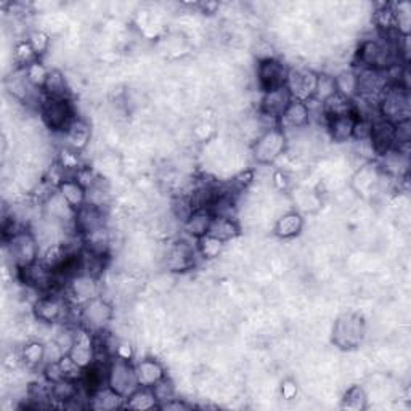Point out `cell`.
Segmentation results:
<instances>
[{
	"label": "cell",
	"mask_w": 411,
	"mask_h": 411,
	"mask_svg": "<svg viewBox=\"0 0 411 411\" xmlns=\"http://www.w3.org/2000/svg\"><path fill=\"white\" fill-rule=\"evenodd\" d=\"M410 92L408 87L402 84H387L378 97V114L381 119L392 124L410 119Z\"/></svg>",
	"instance_id": "obj_1"
},
{
	"label": "cell",
	"mask_w": 411,
	"mask_h": 411,
	"mask_svg": "<svg viewBox=\"0 0 411 411\" xmlns=\"http://www.w3.org/2000/svg\"><path fill=\"white\" fill-rule=\"evenodd\" d=\"M288 135L280 127H271L260 132L252 143V156L260 166H271L285 154Z\"/></svg>",
	"instance_id": "obj_2"
},
{
	"label": "cell",
	"mask_w": 411,
	"mask_h": 411,
	"mask_svg": "<svg viewBox=\"0 0 411 411\" xmlns=\"http://www.w3.org/2000/svg\"><path fill=\"white\" fill-rule=\"evenodd\" d=\"M5 246H7L10 257L13 259V264L18 270L36 264L40 259V251H42L34 231L26 228H21L8 240H5Z\"/></svg>",
	"instance_id": "obj_3"
},
{
	"label": "cell",
	"mask_w": 411,
	"mask_h": 411,
	"mask_svg": "<svg viewBox=\"0 0 411 411\" xmlns=\"http://www.w3.org/2000/svg\"><path fill=\"white\" fill-rule=\"evenodd\" d=\"M113 305L106 299L97 296L87 300L79 309V323L92 334H103L113 320Z\"/></svg>",
	"instance_id": "obj_4"
},
{
	"label": "cell",
	"mask_w": 411,
	"mask_h": 411,
	"mask_svg": "<svg viewBox=\"0 0 411 411\" xmlns=\"http://www.w3.org/2000/svg\"><path fill=\"white\" fill-rule=\"evenodd\" d=\"M367 333L364 320L358 314H345L336 320L333 326V343L339 349L350 350L362 344Z\"/></svg>",
	"instance_id": "obj_5"
},
{
	"label": "cell",
	"mask_w": 411,
	"mask_h": 411,
	"mask_svg": "<svg viewBox=\"0 0 411 411\" xmlns=\"http://www.w3.org/2000/svg\"><path fill=\"white\" fill-rule=\"evenodd\" d=\"M39 116L42 119L44 125L51 132L61 134L66 130V127L71 124V121L76 118L71 100H61V98H45L42 105L39 108Z\"/></svg>",
	"instance_id": "obj_6"
},
{
	"label": "cell",
	"mask_w": 411,
	"mask_h": 411,
	"mask_svg": "<svg viewBox=\"0 0 411 411\" xmlns=\"http://www.w3.org/2000/svg\"><path fill=\"white\" fill-rule=\"evenodd\" d=\"M106 386L121 397H129L137 387H140L135 374V364L124 358L113 357L108 363Z\"/></svg>",
	"instance_id": "obj_7"
},
{
	"label": "cell",
	"mask_w": 411,
	"mask_h": 411,
	"mask_svg": "<svg viewBox=\"0 0 411 411\" xmlns=\"http://www.w3.org/2000/svg\"><path fill=\"white\" fill-rule=\"evenodd\" d=\"M198 256L200 254L196 246L192 245L188 240L180 238L167 246L163 256V262L164 267L169 271L182 274V271H188L195 267Z\"/></svg>",
	"instance_id": "obj_8"
},
{
	"label": "cell",
	"mask_w": 411,
	"mask_h": 411,
	"mask_svg": "<svg viewBox=\"0 0 411 411\" xmlns=\"http://www.w3.org/2000/svg\"><path fill=\"white\" fill-rule=\"evenodd\" d=\"M68 304L66 299L58 296L56 293H49L39 296L32 302V317L36 321L56 325L66 318Z\"/></svg>",
	"instance_id": "obj_9"
},
{
	"label": "cell",
	"mask_w": 411,
	"mask_h": 411,
	"mask_svg": "<svg viewBox=\"0 0 411 411\" xmlns=\"http://www.w3.org/2000/svg\"><path fill=\"white\" fill-rule=\"evenodd\" d=\"M288 74H289V66L285 65L281 60H278V58H270V60L257 61L256 76H257L260 90L262 92L286 87Z\"/></svg>",
	"instance_id": "obj_10"
},
{
	"label": "cell",
	"mask_w": 411,
	"mask_h": 411,
	"mask_svg": "<svg viewBox=\"0 0 411 411\" xmlns=\"http://www.w3.org/2000/svg\"><path fill=\"white\" fill-rule=\"evenodd\" d=\"M317 79L318 73H315L314 69L289 68L286 89L289 90V94L293 95L294 100L309 102L310 98H314Z\"/></svg>",
	"instance_id": "obj_11"
},
{
	"label": "cell",
	"mask_w": 411,
	"mask_h": 411,
	"mask_svg": "<svg viewBox=\"0 0 411 411\" xmlns=\"http://www.w3.org/2000/svg\"><path fill=\"white\" fill-rule=\"evenodd\" d=\"M74 231L80 238H85L92 233H95L100 228L106 227V214L103 207H98L85 202V204L76 211L74 216Z\"/></svg>",
	"instance_id": "obj_12"
},
{
	"label": "cell",
	"mask_w": 411,
	"mask_h": 411,
	"mask_svg": "<svg viewBox=\"0 0 411 411\" xmlns=\"http://www.w3.org/2000/svg\"><path fill=\"white\" fill-rule=\"evenodd\" d=\"M98 278H94L85 274H76L71 276L66 283V300H73L74 304L79 307L85 304L87 300L94 299L98 296Z\"/></svg>",
	"instance_id": "obj_13"
},
{
	"label": "cell",
	"mask_w": 411,
	"mask_h": 411,
	"mask_svg": "<svg viewBox=\"0 0 411 411\" xmlns=\"http://www.w3.org/2000/svg\"><path fill=\"white\" fill-rule=\"evenodd\" d=\"M369 143L374 149L376 156H384L387 152L395 147V124L376 118L372 124V132H369Z\"/></svg>",
	"instance_id": "obj_14"
},
{
	"label": "cell",
	"mask_w": 411,
	"mask_h": 411,
	"mask_svg": "<svg viewBox=\"0 0 411 411\" xmlns=\"http://www.w3.org/2000/svg\"><path fill=\"white\" fill-rule=\"evenodd\" d=\"M63 142L65 145L63 147H68L74 149V152L82 153L84 149L89 147L92 140V127L82 118H74L71 121V124L66 127L65 132H61Z\"/></svg>",
	"instance_id": "obj_15"
},
{
	"label": "cell",
	"mask_w": 411,
	"mask_h": 411,
	"mask_svg": "<svg viewBox=\"0 0 411 411\" xmlns=\"http://www.w3.org/2000/svg\"><path fill=\"white\" fill-rule=\"evenodd\" d=\"M310 111L309 106H307L305 102L294 100L289 103V106L286 108V111L283 113L280 118V129L285 132L288 130H300L305 129L307 125L310 124Z\"/></svg>",
	"instance_id": "obj_16"
},
{
	"label": "cell",
	"mask_w": 411,
	"mask_h": 411,
	"mask_svg": "<svg viewBox=\"0 0 411 411\" xmlns=\"http://www.w3.org/2000/svg\"><path fill=\"white\" fill-rule=\"evenodd\" d=\"M135 374L138 386L142 387H154L167 376L163 363L149 357L135 363Z\"/></svg>",
	"instance_id": "obj_17"
},
{
	"label": "cell",
	"mask_w": 411,
	"mask_h": 411,
	"mask_svg": "<svg viewBox=\"0 0 411 411\" xmlns=\"http://www.w3.org/2000/svg\"><path fill=\"white\" fill-rule=\"evenodd\" d=\"M304 230V217L299 211H288L276 219L275 222V235L280 240H293L302 233Z\"/></svg>",
	"instance_id": "obj_18"
},
{
	"label": "cell",
	"mask_w": 411,
	"mask_h": 411,
	"mask_svg": "<svg viewBox=\"0 0 411 411\" xmlns=\"http://www.w3.org/2000/svg\"><path fill=\"white\" fill-rule=\"evenodd\" d=\"M357 114L339 116L326 121V130L331 140L336 143H345L354 138V127L357 123Z\"/></svg>",
	"instance_id": "obj_19"
},
{
	"label": "cell",
	"mask_w": 411,
	"mask_h": 411,
	"mask_svg": "<svg viewBox=\"0 0 411 411\" xmlns=\"http://www.w3.org/2000/svg\"><path fill=\"white\" fill-rule=\"evenodd\" d=\"M125 398L121 397L119 393H116L113 389H109L108 386L98 387V389L92 391L89 395V407L92 410L98 411H111L124 407Z\"/></svg>",
	"instance_id": "obj_20"
},
{
	"label": "cell",
	"mask_w": 411,
	"mask_h": 411,
	"mask_svg": "<svg viewBox=\"0 0 411 411\" xmlns=\"http://www.w3.org/2000/svg\"><path fill=\"white\" fill-rule=\"evenodd\" d=\"M212 219L214 216L209 209H196L190 214V217L183 222V231L190 236V238L200 240L202 236L209 233Z\"/></svg>",
	"instance_id": "obj_21"
},
{
	"label": "cell",
	"mask_w": 411,
	"mask_h": 411,
	"mask_svg": "<svg viewBox=\"0 0 411 411\" xmlns=\"http://www.w3.org/2000/svg\"><path fill=\"white\" fill-rule=\"evenodd\" d=\"M56 190L74 211L80 209L87 202V190L74 177H66L65 180H61Z\"/></svg>",
	"instance_id": "obj_22"
},
{
	"label": "cell",
	"mask_w": 411,
	"mask_h": 411,
	"mask_svg": "<svg viewBox=\"0 0 411 411\" xmlns=\"http://www.w3.org/2000/svg\"><path fill=\"white\" fill-rule=\"evenodd\" d=\"M45 98H61V100H71V87H69L65 73L60 69H50L49 78L44 85Z\"/></svg>",
	"instance_id": "obj_23"
},
{
	"label": "cell",
	"mask_w": 411,
	"mask_h": 411,
	"mask_svg": "<svg viewBox=\"0 0 411 411\" xmlns=\"http://www.w3.org/2000/svg\"><path fill=\"white\" fill-rule=\"evenodd\" d=\"M124 407L130 408V410L145 411V410L159 408V403H158V398H156L152 387H142L140 386V387H137V389L132 392L129 397H125Z\"/></svg>",
	"instance_id": "obj_24"
},
{
	"label": "cell",
	"mask_w": 411,
	"mask_h": 411,
	"mask_svg": "<svg viewBox=\"0 0 411 411\" xmlns=\"http://www.w3.org/2000/svg\"><path fill=\"white\" fill-rule=\"evenodd\" d=\"M240 233H241V228H240V223L236 222V219H233V217H214L211 228H209V233L207 235H212V236H216V238H219L220 241L228 243L231 240H235Z\"/></svg>",
	"instance_id": "obj_25"
},
{
	"label": "cell",
	"mask_w": 411,
	"mask_h": 411,
	"mask_svg": "<svg viewBox=\"0 0 411 411\" xmlns=\"http://www.w3.org/2000/svg\"><path fill=\"white\" fill-rule=\"evenodd\" d=\"M323 114H325L326 121L331 118H339V116L357 114L355 100H350V98H345L344 95L336 94L328 102L323 103Z\"/></svg>",
	"instance_id": "obj_26"
},
{
	"label": "cell",
	"mask_w": 411,
	"mask_h": 411,
	"mask_svg": "<svg viewBox=\"0 0 411 411\" xmlns=\"http://www.w3.org/2000/svg\"><path fill=\"white\" fill-rule=\"evenodd\" d=\"M80 392L79 381L73 379H61L55 384H50V400L56 402L65 407L68 402L76 398Z\"/></svg>",
	"instance_id": "obj_27"
},
{
	"label": "cell",
	"mask_w": 411,
	"mask_h": 411,
	"mask_svg": "<svg viewBox=\"0 0 411 411\" xmlns=\"http://www.w3.org/2000/svg\"><path fill=\"white\" fill-rule=\"evenodd\" d=\"M45 358V343L44 341L32 339L21 347L20 362L25 363L27 368L44 367Z\"/></svg>",
	"instance_id": "obj_28"
},
{
	"label": "cell",
	"mask_w": 411,
	"mask_h": 411,
	"mask_svg": "<svg viewBox=\"0 0 411 411\" xmlns=\"http://www.w3.org/2000/svg\"><path fill=\"white\" fill-rule=\"evenodd\" d=\"M56 164L61 167L63 172L66 173V177H74L79 169H82L85 166L80 158V153L74 152V149L68 147H61L58 149L56 154Z\"/></svg>",
	"instance_id": "obj_29"
},
{
	"label": "cell",
	"mask_w": 411,
	"mask_h": 411,
	"mask_svg": "<svg viewBox=\"0 0 411 411\" xmlns=\"http://www.w3.org/2000/svg\"><path fill=\"white\" fill-rule=\"evenodd\" d=\"M336 80V89L338 94L344 95L345 98L355 100L357 98V73L352 69H344V71L338 73L334 76Z\"/></svg>",
	"instance_id": "obj_30"
},
{
	"label": "cell",
	"mask_w": 411,
	"mask_h": 411,
	"mask_svg": "<svg viewBox=\"0 0 411 411\" xmlns=\"http://www.w3.org/2000/svg\"><path fill=\"white\" fill-rule=\"evenodd\" d=\"M196 249H198V254L204 259V260H214L220 257V254L223 252L225 249V243L220 241L219 238L212 235H206L202 238L198 240V245H196Z\"/></svg>",
	"instance_id": "obj_31"
},
{
	"label": "cell",
	"mask_w": 411,
	"mask_h": 411,
	"mask_svg": "<svg viewBox=\"0 0 411 411\" xmlns=\"http://www.w3.org/2000/svg\"><path fill=\"white\" fill-rule=\"evenodd\" d=\"M338 94V89H336V80L334 76L328 73H318V79H317V87H315V94H314V100L318 103H325L329 98L334 97Z\"/></svg>",
	"instance_id": "obj_32"
},
{
	"label": "cell",
	"mask_w": 411,
	"mask_h": 411,
	"mask_svg": "<svg viewBox=\"0 0 411 411\" xmlns=\"http://www.w3.org/2000/svg\"><path fill=\"white\" fill-rule=\"evenodd\" d=\"M367 402H368V397H367V392L363 391V387L352 386L344 393L343 408L360 411L367 408Z\"/></svg>",
	"instance_id": "obj_33"
},
{
	"label": "cell",
	"mask_w": 411,
	"mask_h": 411,
	"mask_svg": "<svg viewBox=\"0 0 411 411\" xmlns=\"http://www.w3.org/2000/svg\"><path fill=\"white\" fill-rule=\"evenodd\" d=\"M37 60H40V58L36 55V51H34L27 40H20V42H16L13 49V61L16 68H26Z\"/></svg>",
	"instance_id": "obj_34"
},
{
	"label": "cell",
	"mask_w": 411,
	"mask_h": 411,
	"mask_svg": "<svg viewBox=\"0 0 411 411\" xmlns=\"http://www.w3.org/2000/svg\"><path fill=\"white\" fill-rule=\"evenodd\" d=\"M25 71H26V79L29 80V84H31L32 87H37V89H44L50 69L44 65L42 60L31 63V65L25 68Z\"/></svg>",
	"instance_id": "obj_35"
},
{
	"label": "cell",
	"mask_w": 411,
	"mask_h": 411,
	"mask_svg": "<svg viewBox=\"0 0 411 411\" xmlns=\"http://www.w3.org/2000/svg\"><path fill=\"white\" fill-rule=\"evenodd\" d=\"M26 40L31 44V47L34 49V51H36V55L39 58H42L50 50L51 39L49 34L44 31V29H31V31L27 32Z\"/></svg>",
	"instance_id": "obj_36"
},
{
	"label": "cell",
	"mask_w": 411,
	"mask_h": 411,
	"mask_svg": "<svg viewBox=\"0 0 411 411\" xmlns=\"http://www.w3.org/2000/svg\"><path fill=\"white\" fill-rule=\"evenodd\" d=\"M152 389L154 392L156 398H158L159 405H163L166 402L172 400V398H176V387H173V383L169 378H167V376L163 381H159V383L156 384L154 387H152Z\"/></svg>",
	"instance_id": "obj_37"
},
{
	"label": "cell",
	"mask_w": 411,
	"mask_h": 411,
	"mask_svg": "<svg viewBox=\"0 0 411 411\" xmlns=\"http://www.w3.org/2000/svg\"><path fill=\"white\" fill-rule=\"evenodd\" d=\"M60 363V368L63 374H65L66 379H73V381H80L84 376V369L79 367V364L74 363V360L68 354H65L61 357V360L58 362Z\"/></svg>",
	"instance_id": "obj_38"
},
{
	"label": "cell",
	"mask_w": 411,
	"mask_h": 411,
	"mask_svg": "<svg viewBox=\"0 0 411 411\" xmlns=\"http://www.w3.org/2000/svg\"><path fill=\"white\" fill-rule=\"evenodd\" d=\"M74 178L82 185V187L89 192L90 188H94L95 185L100 182V178H98V176L95 173L94 169H90L89 166H84L82 169H79L76 176H74Z\"/></svg>",
	"instance_id": "obj_39"
},
{
	"label": "cell",
	"mask_w": 411,
	"mask_h": 411,
	"mask_svg": "<svg viewBox=\"0 0 411 411\" xmlns=\"http://www.w3.org/2000/svg\"><path fill=\"white\" fill-rule=\"evenodd\" d=\"M42 374H44L45 383H49V384H55V383H58V381L66 379L65 374H63V372H61V368H60V363L58 362L45 363L42 367Z\"/></svg>",
	"instance_id": "obj_40"
},
{
	"label": "cell",
	"mask_w": 411,
	"mask_h": 411,
	"mask_svg": "<svg viewBox=\"0 0 411 411\" xmlns=\"http://www.w3.org/2000/svg\"><path fill=\"white\" fill-rule=\"evenodd\" d=\"M63 355H65V352L61 350V347L58 345L54 339L45 341V358H44V364L45 363L60 362Z\"/></svg>",
	"instance_id": "obj_41"
},
{
	"label": "cell",
	"mask_w": 411,
	"mask_h": 411,
	"mask_svg": "<svg viewBox=\"0 0 411 411\" xmlns=\"http://www.w3.org/2000/svg\"><path fill=\"white\" fill-rule=\"evenodd\" d=\"M411 140V123L410 119L400 121L395 124V147L397 145L410 143Z\"/></svg>",
	"instance_id": "obj_42"
},
{
	"label": "cell",
	"mask_w": 411,
	"mask_h": 411,
	"mask_svg": "<svg viewBox=\"0 0 411 411\" xmlns=\"http://www.w3.org/2000/svg\"><path fill=\"white\" fill-rule=\"evenodd\" d=\"M254 54H256L257 61H264V60H270V58H276L274 45H271L270 42H267V40H260Z\"/></svg>",
	"instance_id": "obj_43"
},
{
	"label": "cell",
	"mask_w": 411,
	"mask_h": 411,
	"mask_svg": "<svg viewBox=\"0 0 411 411\" xmlns=\"http://www.w3.org/2000/svg\"><path fill=\"white\" fill-rule=\"evenodd\" d=\"M281 395L286 400H293L297 395V384L294 379H285L281 383Z\"/></svg>",
	"instance_id": "obj_44"
},
{
	"label": "cell",
	"mask_w": 411,
	"mask_h": 411,
	"mask_svg": "<svg viewBox=\"0 0 411 411\" xmlns=\"http://www.w3.org/2000/svg\"><path fill=\"white\" fill-rule=\"evenodd\" d=\"M274 185L278 190H280V192H286V190L289 188V185H291V180H289L286 172L278 171V172H275V176H274Z\"/></svg>",
	"instance_id": "obj_45"
},
{
	"label": "cell",
	"mask_w": 411,
	"mask_h": 411,
	"mask_svg": "<svg viewBox=\"0 0 411 411\" xmlns=\"http://www.w3.org/2000/svg\"><path fill=\"white\" fill-rule=\"evenodd\" d=\"M114 357H119V358H124V360L132 362V357H134V349H132V347L127 343H118V345H116V350H114Z\"/></svg>",
	"instance_id": "obj_46"
},
{
	"label": "cell",
	"mask_w": 411,
	"mask_h": 411,
	"mask_svg": "<svg viewBox=\"0 0 411 411\" xmlns=\"http://www.w3.org/2000/svg\"><path fill=\"white\" fill-rule=\"evenodd\" d=\"M192 408L187 402L180 400V398H172V400L159 405V410H188Z\"/></svg>",
	"instance_id": "obj_47"
},
{
	"label": "cell",
	"mask_w": 411,
	"mask_h": 411,
	"mask_svg": "<svg viewBox=\"0 0 411 411\" xmlns=\"http://www.w3.org/2000/svg\"><path fill=\"white\" fill-rule=\"evenodd\" d=\"M198 7L202 10V13H206V15H212V13H216V11L219 10L220 5L217 2H201L198 4Z\"/></svg>",
	"instance_id": "obj_48"
}]
</instances>
